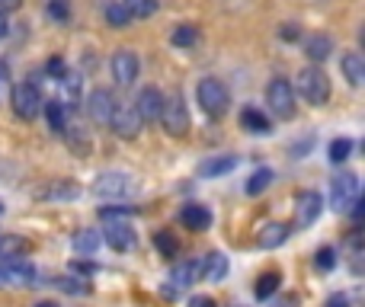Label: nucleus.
<instances>
[{"label": "nucleus", "mask_w": 365, "mask_h": 307, "mask_svg": "<svg viewBox=\"0 0 365 307\" xmlns=\"http://www.w3.org/2000/svg\"><path fill=\"white\" fill-rule=\"evenodd\" d=\"M195 100H199L202 113L212 115V119H221V115L227 113V106H231V93H227V87L221 80H215V77L199 80V87H195Z\"/></svg>", "instance_id": "nucleus-1"}, {"label": "nucleus", "mask_w": 365, "mask_h": 307, "mask_svg": "<svg viewBox=\"0 0 365 307\" xmlns=\"http://www.w3.org/2000/svg\"><path fill=\"white\" fill-rule=\"evenodd\" d=\"M298 93L304 96V103L311 106H324L330 100V80L317 64H308V68L298 74Z\"/></svg>", "instance_id": "nucleus-2"}, {"label": "nucleus", "mask_w": 365, "mask_h": 307, "mask_svg": "<svg viewBox=\"0 0 365 307\" xmlns=\"http://www.w3.org/2000/svg\"><path fill=\"white\" fill-rule=\"evenodd\" d=\"M158 122H164L170 138H186L189 135V109H186V103H182L180 93L164 96V109H160Z\"/></svg>", "instance_id": "nucleus-3"}, {"label": "nucleus", "mask_w": 365, "mask_h": 307, "mask_svg": "<svg viewBox=\"0 0 365 307\" xmlns=\"http://www.w3.org/2000/svg\"><path fill=\"white\" fill-rule=\"evenodd\" d=\"M10 103H13V113H16L19 119H26V122L36 119V115L42 113V106H45L36 83H16L13 93H10Z\"/></svg>", "instance_id": "nucleus-4"}, {"label": "nucleus", "mask_w": 365, "mask_h": 307, "mask_svg": "<svg viewBox=\"0 0 365 307\" xmlns=\"http://www.w3.org/2000/svg\"><path fill=\"white\" fill-rule=\"evenodd\" d=\"M266 103H269V113L279 115V119H292L295 115V90H292L289 80L276 77L266 90Z\"/></svg>", "instance_id": "nucleus-5"}, {"label": "nucleus", "mask_w": 365, "mask_h": 307, "mask_svg": "<svg viewBox=\"0 0 365 307\" xmlns=\"http://www.w3.org/2000/svg\"><path fill=\"white\" fill-rule=\"evenodd\" d=\"M359 199V176L356 173H340L334 182H330V205L336 212H349Z\"/></svg>", "instance_id": "nucleus-6"}, {"label": "nucleus", "mask_w": 365, "mask_h": 307, "mask_svg": "<svg viewBox=\"0 0 365 307\" xmlns=\"http://www.w3.org/2000/svg\"><path fill=\"white\" fill-rule=\"evenodd\" d=\"M93 192L100 195V199H125V195L135 192V179L128 173H103L100 179H96Z\"/></svg>", "instance_id": "nucleus-7"}, {"label": "nucleus", "mask_w": 365, "mask_h": 307, "mask_svg": "<svg viewBox=\"0 0 365 307\" xmlns=\"http://www.w3.org/2000/svg\"><path fill=\"white\" fill-rule=\"evenodd\" d=\"M141 115H138V109H135V103L132 106H115V113H113V122H109V128H113L119 138H125V141H132V138H138L141 135Z\"/></svg>", "instance_id": "nucleus-8"}, {"label": "nucleus", "mask_w": 365, "mask_h": 307, "mask_svg": "<svg viewBox=\"0 0 365 307\" xmlns=\"http://www.w3.org/2000/svg\"><path fill=\"white\" fill-rule=\"evenodd\" d=\"M321 195L314 189H304V192L295 195V227H311L317 218H321Z\"/></svg>", "instance_id": "nucleus-9"}, {"label": "nucleus", "mask_w": 365, "mask_h": 307, "mask_svg": "<svg viewBox=\"0 0 365 307\" xmlns=\"http://www.w3.org/2000/svg\"><path fill=\"white\" fill-rule=\"evenodd\" d=\"M138 71H141V61L132 48H119L113 55V77H115L119 87H132L135 77H138Z\"/></svg>", "instance_id": "nucleus-10"}, {"label": "nucleus", "mask_w": 365, "mask_h": 307, "mask_svg": "<svg viewBox=\"0 0 365 307\" xmlns=\"http://www.w3.org/2000/svg\"><path fill=\"white\" fill-rule=\"evenodd\" d=\"M115 106H119V103H115V96L109 93V90H103V87L93 90V93H90V103H87L90 119H93L96 125H109V122H113Z\"/></svg>", "instance_id": "nucleus-11"}, {"label": "nucleus", "mask_w": 365, "mask_h": 307, "mask_svg": "<svg viewBox=\"0 0 365 307\" xmlns=\"http://www.w3.org/2000/svg\"><path fill=\"white\" fill-rule=\"evenodd\" d=\"M103 240H106L113 250L125 253V250H132V246L138 244V234H135V227L125 224V221H109V227H106V234H103Z\"/></svg>", "instance_id": "nucleus-12"}, {"label": "nucleus", "mask_w": 365, "mask_h": 307, "mask_svg": "<svg viewBox=\"0 0 365 307\" xmlns=\"http://www.w3.org/2000/svg\"><path fill=\"white\" fill-rule=\"evenodd\" d=\"M135 109H138L141 122H158L160 119V109H164V93L158 87H145L135 100Z\"/></svg>", "instance_id": "nucleus-13"}, {"label": "nucleus", "mask_w": 365, "mask_h": 307, "mask_svg": "<svg viewBox=\"0 0 365 307\" xmlns=\"http://www.w3.org/2000/svg\"><path fill=\"white\" fill-rule=\"evenodd\" d=\"M199 272H202V282H221V279L227 276V256H225V253H218V250L205 253Z\"/></svg>", "instance_id": "nucleus-14"}, {"label": "nucleus", "mask_w": 365, "mask_h": 307, "mask_svg": "<svg viewBox=\"0 0 365 307\" xmlns=\"http://www.w3.org/2000/svg\"><path fill=\"white\" fill-rule=\"evenodd\" d=\"M340 68H343V77H346L353 87H362L365 83V58L359 51H346V55L340 58Z\"/></svg>", "instance_id": "nucleus-15"}, {"label": "nucleus", "mask_w": 365, "mask_h": 307, "mask_svg": "<svg viewBox=\"0 0 365 307\" xmlns=\"http://www.w3.org/2000/svg\"><path fill=\"white\" fill-rule=\"evenodd\" d=\"M180 221L189 227V231H208V227H212V212L202 205H186L180 212Z\"/></svg>", "instance_id": "nucleus-16"}, {"label": "nucleus", "mask_w": 365, "mask_h": 307, "mask_svg": "<svg viewBox=\"0 0 365 307\" xmlns=\"http://www.w3.org/2000/svg\"><path fill=\"white\" fill-rule=\"evenodd\" d=\"M289 231H292L289 224H282V221H272V224H266L263 231H259L257 240H259V246H263V250H276L279 244H285Z\"/></svg>", "instance_id": "nucleus-17"}, {"label": "nucleus", "mask_w": 365, "mask_h": 307, "mask_svg": "<svg viewBox=\"0 0 365 307\" xmlns=\"http://www.w3.org/2000/svg\"><path fill=\"white\" fill-rule=\"evenodd\" d=\"M199 276V266L195 263H177L170 272V291H180V288H189Z\"/></svg>", "instance_id": "nucleus-18"}, {"label": "nucleus", "mask_w": 365, "mask_h": 307, "mask_svg": "<svg viewBox=\"0 0 365 307\" xmlns=\"http://www.w3.org/2000/svg\"><path fill=\"white\" fill-rule=\"evenodd\" d=\"M234 167H237V157H212V160H205L199 167V176L202 179H208V176H225V173H231Z\"/></svg>", "instance_id": "nucleus-19"}, {"label": "nucleus", "mask_w": 365, "mask_h": 307, "mask_svg": "<svg viewBox=\"0 0 365 307\" xmlns=\"http://www.w3.org/2000/svg\"><path fill=\"white\" fill-rule=\"evenodd\" d=\"M240 122H244V128L250 135H269L272 128H269V119H266L263 113H259V109H244V113H240Z\"/></svg>", "instance_id": "nucleus-20"}, {"label": "nucleus", "mask_w": 365, "mask_h": 307, "mask_svg": "<svg viewBox=\"0 0 365 307\" xmlns=\"http://www.w3.org/2000/svg\"><path fill=\"white\" fill-rule=\"evenodd\" d=\"M304 51H308L311 61H324V58H327L330 51H334V38H330V36H321V32H317V36H311V38H308Z\"/></svg>", "instance_id": "nucleus-21"}, {"label": "nucleus", "mask_w": 365, "mask_h": 307, "mask_svg": "<svg viewBox=\"0 0 365 307\" xmlns=\"http://www.w3.org/2000/svg\"><path fill=\"white\" fill-rule=\"evenodd\" d=\"M29 250V240L23 237H0V256L4 259H16Z\"/></svg>", "instance_id": "nucleus-22"}, {"label": "nucleus", "mask_w": 365, "mask_h": 307, "mask_svg": "<svg viewBox=\"0 0 365 307\" xmlns=\"http://www.w3.org/2000/svg\"><path fill=\"white\" fill-rule=\"evenodd\" d=\"M154 246H158L160 256H167V259H173L180 253V244H177V237H173L170 231H158V234H154Z\"/></svg>", "instance_id": "nucleus-23"}, {"label": "nucleus", "mask_w": 365, "mask_h": 307, "mask_svg": "<svg viewBox=\"0 0 365 307\" xmlns=\"http://www.w3.org/2000/svg\"><path fill=\"white\" fill-rule=\"evenodd\" d=\"M45 113H48V122H51V128H55L58 135H64V128H68V113H64V106L61 103H45Z\"/></svg>", "instance_id": "nucleus-24"}, {"label": "nucleus", "mask_w": 365, "mask_h": 307, "mask_svg": "<svg viewBox=\"0 0 365 307\" xmlns=\"http://www.w3.org/2000/svg\"><path fill=\"white\" fill-rule=\"evenodd\" d=\"M170 42L177 45V48H192L195 42H199V32H195V26H177V29H173V36H170Z\"/></svg>", "instance_id": "nucleus-25"}, {"label": "nucleus", "mask_w": 365, "mask_h": 307, "mask_svg": "<svg viewBox=\"0 0 365 307\" xmlns=\"http://www.w3.org/2000/svg\"><path fill=\"white\" fill-rule=\"evenodd\" d=\"M122 6L128 10V16L145 19V16H151V13L158 10V0H122Z\"/></svg>", "instance_id": "nucleus-26"}, {"label": "nucleus", "mask_w": 365, "mask_h": 307, "mask_svg": "<svg viewBox=\"0 0 365 307\" xmlns=\"http://www.w3.org/2000/svg\"><path fill=\"white\" fill-rule=\"evenodd\" d=\"M279 288V272H266V276L257 279V288H253V295L259 298V301H266V298H272V291Z\"/></svg>", "instance_id": "nucleus-27"}, {"label": "nucleus", "mask_w": 365, "mask_h": 307, "mask_svg": "<svg viewBox=\"0 0 365 307\" xmlns=\"http://www.w3.org/2000/svg\"><path fill=\"white\" fill-rule=\"evenodd\" d=\"M106 19H109V26H115V29H125V26L132 23V16H128V10L122 6V0H115V4L106 6Z\"/></svg>", "instance_id": "nucleus-28"}, {"label": "nucleus", "mask_w": 365, "mask_h": 307, "mask_svg": "<svg viewBox=\"0 0 365 307\" xmlns=\"http://www.w3.org/2000/svg\"><path fill=\"white\" fill-rule=\"evenodd\" d=\"M272 176H276V173H272V170H269V167L257 170V173H253V176H250V182H247V192H250V195H259V192H263V189H269Z\"/></svg>", "instance_id": "nucleus-29"}, {"label": "nucleus", "mask_w": 365, "mask_h": 307, "mask_svg": "<svg viewBox=\"0 0 365 307\" xmlns=\"http://www.w3.org/2000/svg\"><path fill=\"white\" fill-rule=\"evenodd\" d=\"M96 246H100V234L96 231H81L74 237V250L77 253H87L90 256V253H96Z\"/></svg>", "instance_id": "nucleus-30"}, {"label": "nucleus", "mask_w": 365, "mask_h": 307, "mask_svg": "<svg viewBox=\"0 0 365 307\" xmlns=\"http://www.w3.org/2000/svg\"><path fill=\"white\" fill-rule=\"evenodd\" d=\"M64 138H68V145L71 147H74V154L77 157H87L90 154V138H87V135H81V132H74V128H64Z\"/></svg>", "instance_id": "nucleus-31"}, {"label": "nucleus", "mask_w": 365, "mask_h": 307, "mask_svg": "<svg viewBox=\"0 0 365 307\" xmlns=\"http://www.w3.org/2000/svg\"><path fill=\"white\" fill-rule=\"evenodd\" d=\"M77 195V189L74 186H61V182H51L48 189H42V192H38V199H51V202H61V199H74Z\"/></svg>", "instance_id": "nucleus-32"}, {"label": "nucleus", "mask_w": 365, "mask_h": 307, "mask_svg": "<svg viewBox=\"0 0 365 307\" xmlns=\"http://www.w3.org/2000/svg\"><path fill=\"white\" fill-rule=\"evenodd\" d=\"M349 151H353V141L349 138H336L334 145H330V160L334 163H343L349 157Z\"/></svg>", "instance_id": "nucleus-33"}, {"label": "nucleus", "mask_w": 365, "mask_h": 307, "mask_svg": "<svg viewBox=\"0 0 365 307\" xmlns=\"http://www.w3.org/2000/svg\"><path fill=\"white\" fill-rule=\"evenodd\" d=\"M314 263H317V269L330 272L336 266V253L330 250V246H321V250H317V256H314Z\"/></svg>", "instance_id": "nucleus-34"}, {"label": "nucleus", "mask_w": 365, "mask_h": 307, "mask_svg": "<svg viewBox=\"0 0 365 307\" xmlns=\"http://www.w3.org/2000/svg\"><path fill=\"white\" fill-rule=\"evenodd\" d=\"M58 285H61L64 291H71V295H83V291H87V285H83L81 279H58Z\"/></svg>", "instance_id": "nucleus-35"}, {"label": "nucleus", "mask_w": 365, "mask_h": 307, "mask_svg": "<svg viewBox=\"0 0 365 307\" xmlns=\"http://www.w3.org/2000/svg\"><path fill=\"white\" fill-rule=\"evenodd\" d=\"M186 307H218V304H215L212 295H195V298H189Z\"/></svg>", "instance_id": "nucleus-36"}, {"label": "nucleus", "mask_w": 365, "mask_h": 307, "mask_svg": "<svg viewBox=\"0 0 365 307\" xmlns=\"http://www.w3.org/2000/svg\"><path fill=\"white\" fill-rule=\"evenodd\" d=\"M48 74H55L58 80L64 77V61H61V58H51V61H48Z\"/></svg>", "instance_id": "nucleus-37"}, {"label": "nucleus", "mask_w": 365, "mask_h": 307, "mask_svg": "<svg viewBox=\"0 0 365 307\" xmlns=\"http://www.w3.org/2000/svg\"><path fill=\"white\" fill-rule=\"evenodd\" d=\"M282 38H298V26L295 23H285L282 26Z\"/></svg>", "instance_id": "nucleus-38"}, {"label": "nucleus", "mask_w": 365, "mask_h": 307, "mask_svg": "<svg viewBox=\"0 0 365 307\" xmlns=\"http://www.w3.org/2000/svg\"><path fill=\"white\" fill-rule=\"evenodd\" d=\"M327 307H349V301H346L343 295H334V298L327 301Z\"/></svg>", "instance_id": "nucleus-39"}, {"label": "nucleus", "mask_w": 365, "mask_h": 307, "mask_svg": "<svg viewBox=\"0 0 365 307\" xmlns=\"http://www.w3.org/2000/svg\"><path fill=\"white\" fill-rule=\"evenodd\" d=\"M19 4H23V0H0V13H4V10H16Z\"/></svg>", "instance_id": "nucleus-40"}, {"label": "nucleus", "mask_w": 365, "mask_h": 307, "mask_svg": "<svg viewBox=\"0 0 365 307\" xmlns=\"http://www.w3.org/2000/svg\"><path fill=\"white\" fill-rule=\"evenodd\" d=\"M4 32H6V16L0 13V38H4Z\"/></svg>", "instance_id": "nucleus-41"}, {"label": "nucleus", "mask_w": 365, "mask_h": 307, "mask_svg": "<svg viewBox=\"0 0 365 307\" xmlns=\"http://www.w3.org/2000/svg\"><path fill=\"white\" fill-rule=\"evenodd\" d=\"M36 307H58L55 301H42V304H36Z\"/></svg>", "instance_id": "nucleus-42"}]
</instances>
